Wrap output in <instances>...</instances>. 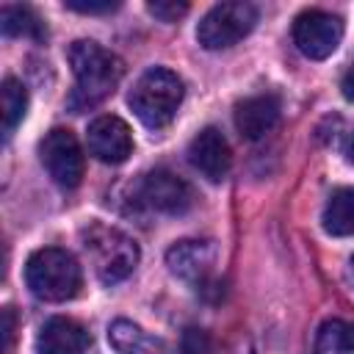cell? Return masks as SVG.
Instances as JSON below:
<instances>
[{"instance_id":"obj_1","label":"cell","mask_w":354,"mask_h":354,"mask_svg":"<svg viewBox=\"0 0 354 354\" xmlns=\"http://www.w3.org/2000/svg\"><path fill=\"white\" fill-rule=\"evenodd\" d=\"M66 55H69L72 75H75V88L66 100L69 111H75V113L88 111L113 94V88L122 80L124 66L111 50H105L97 41L80 39L69 47Z\"/></svg>"},{"instance_id":"obj_2","label":"cell","mask_w":354,"mask_h":354,"mask_svg":"<svg viewBox=\"0 0 354 354\" xmlns=\"http://www.w3.org/2000/svg\"><path fill=\"white\" fill-rule=\"evenodd\" d=\"M183 94H185V88H183V80L177 77V72H171L166 66H152L136 80V86L127 94V102L144 127L160 130L174 119V113L183 102Z\"/></svg>"},{"instance_id":"obj_3","label":"cell","mask_w":354,"mask_h":354,"mask_svg":"<svg viewBox=\"0 0 354 354\" xmlns=\"http://www.w3.org/2000/svg\"><path fill=\"white\" fill-rule=\"evenodd\" d=\"M25 282L30 293L41 301H66L77 296L83 274L77 260L58 246L36 249L25 263Z\"/></svg>"},{"instance_id":"obj_4","label":"cell","mask_w":354,"mask_h":354,"mask_svg":"<svg viewBox=\"0 0 354 354\" xmlns=\"http://www.w3.org/2000/svg\"><path fill=\"white\" fill-rule=\"evenodd\" d=\"M83 246L88 252V260L94 266V274L102 285H116L124 277L133 274L138 266V246L136 241L102 221H91L83 230Z\"/></svg>"},{"instance_id":"obj_5","label":"cell","mask_w":354,"mask_h":354,"mask_svg":"<svg viewBox=\"0 0 354 354\" xmlns=\"http://www.w3.org/2000/svg\"><path fill=\"white\" fill-rule=\"evenodd\" d=\"M257 22V8L252 3H218L196 25V39L205 50H227L238 44Z\"/></svg>"},{"instance_id":"obj_6","label":"cell","mask_w":354,"mask_h":354,"mask_svg":"<svg viewBox=\"0 0 354 354\" xmlns=\"http://www.w3.org/2000/svg\"><path fill=\"white\" fill-rule=\"evenodd\" d=\"M39 158H41V166L47 169V174L61 188L80 185L86 163H83V149L69 130H64V127L50 130L39 144Z\"/></svg>"},{"instance_id":"obj_7","label":"cell","mask_w":354,"mask_h":354,"mask_svg":"<svg viewBox=\"0 0 354 354\" xmlns=\"http://www.w3.org/2000/svg\"><path fill=\"white\" fill-rule=\"evenodd\" d=\"M166 263L171 274L188 282L196 293H207V290L218 293V282L213 277L216 246L210 241H180L166 252Z\"/></svg>"},{"instance_id":"obj_8","label":"cell","mask_w":354,"mask_h":354,"mask_svg":"<svg viewBox=\"0 0 354 354\" xmlns=\"http://www.w3.org/2000/svg\"><path fill=\"white\" fill-rule=\"evenodd\" d=\"M340 39H343V19L329 11L310 8V11H301L293 22L296 47L313 61L329 58L337 50Z\"/></svg>"},{"instance_id":"obj_9","label":"cell","mask_w":354,"mask_h":354,"mask_svg":"<svg viewBox=\"0 0 354 354\" xmlns=\"http://www.w3.org/2000/svg\"><path fill=\"white\" fill-rule=\"evenodd\" d=\"M136 194L144 207L166 216H180L194 205V188L169 169H155L144 174Z\"/></svg>"},{"instance_id":"obj_10","label":"cell","mask_w":354,"mask_h":354,"mask_svg":"<svg viewBox=\"0 0 354 354\" xmlns=\"http://www.w3.org/2000/svg\"><path fill=\"white\" fill-rule=\"evenodd\" d=\"M86 144H88V152L100 160V163H124L133 152V136H130V127L124 119L113 116V113H105V116H97L91 124H88V133H86Z\"/></svg>"},{"instance_id":"obj_11","label":"cell","mask_w":354,"mask_h":354,"mask_svg":"<svg viewBox=\"0 0 354 354\" xmlns=\"http://www.w3.org/2000/svg\"><path fill=\"white\" fill-rule=\"evenodd\" d=\"M188 160L191 166L210 183H221L230 174L232 166V152L227 138L216 130V127H205L194 136V141L188 144Z\"/></svg>"},{"instance_id":"obj_12","label":"cell","mask_w":354,"mask_h":354,"mask_svg":"<svg viewBox=\"0 0 354 354\" xmlns=\"http://www.w3.org/2000/svg\"><path fill=\"white\" fill-rule=\"evenodd\" d=\"M279 97L277 94H254L246 97L235 105V127L241 133V138L246 141H257L263 136H268L277 122H279Z\"/></svg>"},{"instance_id":"obj_13","label":"cell","mask_w":354,"mask_h":354,"mask_svg":"<svg viewBox=\"0 0 354 354\" xmlns=\"http://www.w3.org/2000/svg\"><path fill=\"white\" fill-rule=\"evenodd\" d=\"M91 348V335L72 318L55 315L44 321L36 335V354H86Z\"/></svg>"},{"instance_id":"obj_14","label":"cell","mask_w":354,"mask_h":354,"mask_svg":"<svg viewBox=\"0 0 354 354\" xmlns=\"http://www.w3.org/2000/svg\"><path fill=\"white\" fill-rule=\"evenodd\" d=\"M324 230L332 238H348L354 235V188H337L329 194L321 216Z\"/></svg>"},{"instance_id":"obj_15","label":"cell","mask_w":354,"mask_h":354,"mask_svg":"<svg viewBox=\"0 0 354 354\" xmlns=\"http://www.w3.org/2000/svg\"><path fill=\"white\" fill-rule=\"evenodd\" d=\"M0 28L6 36H25V39H36V41H41L47 36L44 22L28 6H3L0 8Z\"/></svg>"},{"instance_id":"obj_16","label":"cell","mask_w":354,"mask_h":354,"mask_svg":"<svg viewBox=\"0 0 354 354\" xmlns=\"http://www.w3.org/2000/svg\"><path fill=\"white\" fill-rule=\"evenodd\" d=\"M354 354V324L329 318L321 324L315 337V354Z\"/></svg>"},{"instance_id":"obj_17","label":"cell","mask_w":354,"mask_h":354,"mask_svg":"<svg viewBox=\"0 0 354 354\" xmlns=\"http://www.w3.org/2000/svg\"><path fill=\"white\" fill-rule=\"evenodd\" d=\"M0 100H3V136L8 138L28 111V91L17 77H6Z\"/></svg>"},{"instance_id":"obj_18","label":"cell","mask_w":354,"mask_h":354,"mask_svg":"<svg viewBox=\"0 0 354 354\" xmlns=\"http://www.w3.org/2000/svg\"><path fill=\"white\" fill-rule=\"evenodd\" d=\"M108 340H111V346H113L119 354H147V351L152 348V340L147 337V332H144L138 324L124 321V318H119V321L111 324Z\"/></svg>"},{"instance_id":"obj_19","label":"cell","mask_w":354,"mask_h":354,"mask_svg":"<svg viewBox=\"0 0 354 354\" xmlns=\"http://www.w3.org/2000/svg\"><path fill=\"white\" fill-rule=\"evenodd\" d=\"M147 11L152 17H158L160 22H177L180 17L188 14V3H177V0H152L147 3Z\"/></svg>"},{"instance_id":"obj_20","label":"cell","mask_w":354,"mask_h":354,"mask_svg":"<svg viewBox=\"0 0 354 354\" xmlns=\"http://www.w3.org/2000/svg\"><path fill=\"white\" fill-rule=\"evenodd\" d=\"M180 351L183 354H210V337H207V332L205 329H196V326L185 329L183 343H180Z\"/></svg>"},{"instance_id":"obj_21","label":"cell","mask_w":354,"mask_h":354,"mask_svg":"<svg viewBox=\"0 0 354 354\" xmlns=\"http://www.w3.org/2000/svg\"><path fill=\"white\" fill-rule=\"evenodd\" d=\"M66 8L80 11V14H108V11L119 8V3H113V0H66Z\"/></svg>"},{"instance_id":"obj_22","label":"cell","mask_w":354,"mask_h":354,"mask_svg":"<svg viewBox=\"0 0 354 354\" xmlns=\"http://www.w3.org/2000/svg\"><path fill=\"white\" fill-rule=\"evenodd\" d=\"M11 340H14V310L6 307L3 310V354L11 351Z\"/></svg>"},{"instance_id":"obj_23","label":"cell","mask_w":354,"mask_h":354,"mask_svg":"<svg viewBox=\"0 0 354 354\" xmlns=\"http://www.w3.org/2000/svg\"><path fill=\"white\" fill-rule=\"evenodd\" d=\"M340 91H343V97H346L348 102H354V61H351V66L346 69V75H343V80H340Z\"/></svg>"},{"instance_id":"obj_24","label":"cell","mask_w":354,"mask_h":354,"mask_svg":"<svg viewBox=\"0 0 354 354\" xmlns=\"http://www.w3.org/2000/svg\"><path fill=\"white\" fill-rule=\"evenodd\" d=\"M348 158L354 160V136H351V147H348Z\"/></svg>"},{"instance_id":"obj_25","label":"cell","mask_w":354,"mask_h":354,"mask_svg":"<svg viewBox=\"0 0 354 354\" xmlns=\"http://www.w3.org/2000/svg\"><path fill=\"white\" fill-rule=\"evenodd\" d=\"M351 271H354V257H351Z\"/></svg>"}]
</instances>
